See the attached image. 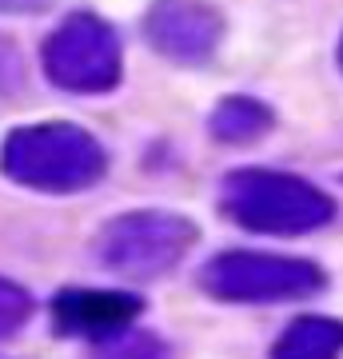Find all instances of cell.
I'll use <instances>...</instances> for the list:
<instances>
[{
    "label": "cell",
    "mask_w": 343,
    "mask_h": 359,
    "mask_svg": "<svg viewBox=\"0 0 343 359\" xmlns=\"http://www.w3.org/2000/svg\"><path fill=\"white\" fill-rule=\"evenodd\" d=\"M339 68H343V40H339Z\"/></svg>",
    "instance_id": "4fadbf2b"
},
{
    "label": "cell",
    "mask_w": 343,
    "mask_h": 359,
    "mask_svg": "<svg viewBox=\"0 0 343 359\" xmlns=\"http://www.w3.org/2000/svg\"><path fill=\"white\" fill-rule=\"evenodd\" d=\"M220 208L231 224L264 236H307L335 219V200L323 188L271 168H240L224 176Z\"/></svg>",
    "instance_id": "6da1fadb"
},
{
    "label": "cell",
    "mask_w": 343,
    "mask_h": 359,
    "mask_svg": "<svg viewBox=\"0 0 343 359\" xmlns=\"http://www.w3.org/2000/svg\"><path fill=\"white\" fill-rule=\"evenodd\" d=\"M96 359H172L164 339H156L148 332H132V335H120L116 344H108Z\"/></svg>",
    "instance_id": "8fae6325"
},
{
    "label": "cell",
    "mask_w": 343,
    "mask_h": 359,
    "mask_svg": "<svg viewBox=\"0 0 343 359\" xmlns=\"http://www.w3.org/2000/svg\"><path fill=\"white\" fill-rule=\"evenodd\" d=\"M140 311L144 299L132 292L64 287L52 299V327L60 335H80V339H112V335H124Z\"/></svg>",
    "instance_id": "52a82bcc"
},
{
    "label": "cell",
    "mask_w": 343,
    "mask_h": 359,
    "mask_svg": "<svg viewBox=\"0 0 343 359\" xmlns=\"http://www.w3.org/2000/svg\"><path fill=\"white\" fill-rule=\"evenodd\" d=\"M276 124V116L264 100H252V96H228L220 100V108L212 112L208 128L220 144H255L260 136H267Z\"/></svg>",
    "instance_id": "9c48e42d"
},
{
    "label": "cell",
    "mask_w": 343,
    "mask_h": 359,
    "mask_svg": "<svg viewBox=\"0 0 343 359\" xmlns=\"http://www.w3.org/2000/svg\"><path fill=\"white\" fill-rule=\"evenodd\" d=\"M196 236V224L180 212H128L104 224L96 236V259L124 280H156L188 256Z\"/></svg>",
    "instance_id": "3957f363"
},
{
    "label": "cell",
    "mask_w": 343,
    "mask_h": 359,
    "mask_svg": "<svg viewBox=\"0 0 343 359\" xmlns=\"http://www.w3.org/2000/svg\"><path fill=\"white\" fill-rule=\"evenodd\" d=\"M52 0H0V13L4 16H28V13H44Z\"/></svg>",
    "instance_id": "7c38bea8"
},
{
    "label": "cell",
    "mask_w": 343,
    "mask_h": 359,
    "mask_svg": "<svg viewBox=\"0 0 343 359\" xmlns=\"http://www.w3.org/2000/svg\"><path fill=\"white\" fill-rule=\"evenodd\" d=\"M28 316H32V295L20 283L0 276V339H8V335L20 332L28 323Z\"/></svg>",
    "instance_id": "30bf717a"
},
{
    "label": "cell",
    "mask_w": 343,
    "mask_h": 359,
    "mask_svg": "<svg viewBox=\"0 0 343 359\" xmlns=\"http://www.w3.org/2000/svg\"><path fill=\"white\" fill-rule=\"evenodd\" d=\"M108 156L100 140L80 124H28L8 132L0 148V172L32 192H84L104 176Z\"/></svg>",
    "instance_id": "7a4b0ae2"
},
{
    "label": "cell",
    "mask_w": 343,
    "mask_h": 359,
    "mask_svg": "<svg viewBox=\"0 0 343 359\" xmlns=\"http://www.w3.org/2000/svg\"><path fill=\"white\" fill-rule=\"evenodd\" d=\"M144 32L156 52L176 65H203L212 60L224 36V16L203 0H156L144 16Z\"/></svg>",
    "instance_id": "8992f818"
},
{
    "label": "cell",
    "mask_w": 343,
    "mask_h": 359,
    "mask_svg": "<svg viewBox=\"0 0 343 359\" xmlns=\"http://www.w3.org/2000/svg\"><path fill=\"white\" fill-rule=\"evenodd\" d=\"M44 72L64 92H112L124 76V56L112 25H104L92 13H72L44 40Z\"/></svg>",
    "instance_id": "5b68a950"
},
{
    "label": "cell",
    "mask_w": 343,
    "mask_h": 359,
    "mask_svg": "<svg viewBox=\"0 0 343 359\" xmlns=\"http://www.w3.org/2000/svg\"><path fill=\"white\" fill-rule=\"evenodd\" d=\"M323 283L319 264L271 252H220L200 271V287L224 304H288L323 292Z\"/></svg>",
    "instance_id": "277c9868"
},
{
    "label": "cell",
    "mask_w": 343,
    "mask_h": 359,
    "mask_svg": "<svg viewBox=\"0 0 343 359\" xmlns=\"http://www.w3.org/2000/svg\"><path fill=\"white\" fill-rule=\"evenodd\" d=\"M343 355V320L331 316H300L283 327L271 347V359H339Z\"/></svg>",
    "instance_id": "ba28073f"
}]
</instances>
